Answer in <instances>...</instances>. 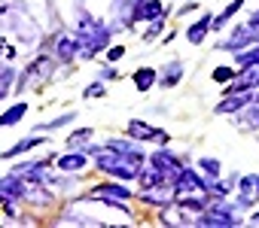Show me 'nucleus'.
<instances>
[{
    "label": "nucleus",
    "mask_w": 259,
    "mask_h": 228,
    "mask_svg": "<svg viewBox=\"0 0 259 228\" xmlns=\"http://www.w3.org/2000/svg\"><path fill=\"white\" fill-rule=\"evenodd\" d=\"M253 22H259V10H256V16H253Z\"/></svg>",
    "instance_id": "22"
},
{
    "label": "nucleus",
    "mask_w": 259,
    "mask_h": 228,
    "mask_svg": "<svg viewBox=\"0 0 259 228\" xmlns=\"http://www.w3.org/2000/svg\"><path fill=\"white\" fill-rule=\"evenodd\" d=\"M89 137H92V128H82V131H76V134L67 140V146L73 149V146H79V143H82V140H89Z\"/></svg>",
    "instance_id": "18"
},
{
    "label": "nucleus",
    "mask_w": 259,
    "mask_h": 228,
    "mask_svg": "<svg viewBox=\"0 0 259 228\" xmlns=\"http://www.w3.org/2000/svg\"><path fill=\"white\" fill-rule=\"evenodd\" d=\"M25 112H28V103H16V106H10L4 116H0V128H10L13 122H19V119L25 116Z\"/></svg>",
    "instance_id": "13"
},
{
    "label": "nucleus",
    "mask_w": 259,
    "mask_h": 228,
    "mask_svg": "<svg viewBox=\"0 0 259 228\" xmlns=\"http://www.w3.org/2000/svg\"><path fill=\"white\" fill-rule=\"evenodd\" d=\"M98 94H104V88H101V85H98V82H95V85H89V88H85V97H98Z\"/></svg>",
    "instance_id": "21"
},
{
    "label": "nucleus",
    "mask_w": 259,
    "mask_h": 228,
    "mask_svg": "<svg viewBox=\"0 0 259 228\" xmlns=\"http://www.w3.org/2000/svg\"><path fill=\"white\" fill-rule=\"evenodd\" d=\"M238 210H232L229 204H213L204 216H198V222L195 225H217V228H232V225H238Z\"/></svg>",
    "instance_id": "2"
},
{
    "label": "nucleus",
    "mask_w": 259,
    "mask_h": 228,
    "mask_svg": "<svg viewBox=\"0 0 259 228\" xmlns=\"http://www.w3.org/2000/svg\"><path fill=\"white\" fill-rule=\"evenodd\" d=\"M238 192H241V204H256L259 201V177L247 174L238 180Z\"/></svg>",
    "instance_id": "8"
},
{
    "label": "nucleus",
    "mask_w": 259,
    "mask_h": 228,
    "mask_svg": "<svg viewBox=\"0 0 259 228\" xmlns=\"http://www.w3.org/2000/svg\"><path fill=\"white\" fill-rule=\"evenodd\" d=\"M58 58L61 61H70L76 52H79V37H58Z\"/></svg>",
    "instance_id": "11"
},
{
    "label": "nucleus",
    "mask_w": 259,
    "mask_h": 228,
    "mask_svg": "<svg viewBox=\"0 0 259 228\" xmlns=\"http://www.w3.org/2000/svg\"><path fill=\"white\" fill-rule=\"evenodd\" d=\"M153 82H156V73H153L150 67H144V70H138V73H135V85H138L141 91L153 88Z\"/></svg>",
    "instance_id": "14"
},
{
    "label": "nucleus",
    "mask_w": 259,
    "mask_h": 228,
    "mask_svg": "<svg viewBox=\"0 0 259 228\" xmlns=\"http://www.w3.org/2000/svg\"><path fill=\"white\" fill-rule=\"evenodd\" d=\"M76 37H79V55H82V58L98 55V49L107 43V31H104V28H98V25H85Z\"/></svg>",
    "instance_id": "3"
},
{
    "label": "nucleus",
    "mask_w": 259,
    "mask_h": 228,
    "mask_svg": "<svg viewBox=\"0 0 259 228\" xmlns=\"http://www.w3.org/2000/svg\"><path fill=\"white\" fill-rule=\"evenodd\" d=\"M180 73H183V67H180V64H171V67H168V73H165L159 82L171 88V85H177V82H180Z\"/></svg>",
    "instance_id": "16"
},
{
    "label": "nucleus",
    "mask_w": 259,
    "mask_h": 228,
    "mask_svg": "<svg viewBox=\"0 0 259 228\" xmlns=\"http://www.w3.org/2000/svg\"><path fill=\"white\" fill-rule=\"evenodd\" d=\"M107 55H110V61H119V58L125 55V49H122V46H113V49H110Z\"/></svg>",
    "instance_id": "20"
},
{
    "label": "nucleus",
    "mask_w": 259,
    "mask_h": 228,
    "mask_svg": "<svg viewBox=\"0 0 259 228\" xmlns=\"http://www.w3.org/2000/svg\"><path fill=\"white\" fill-rule=\"evenodd\" d=\"M235 76H238V73L229 70V67H217V70H213V79H217V82H232Z\"/></svg>",
    "instance_id": "17"
},
{
    "label": "nucleus",
    "mask_w": 259,
    "mask_h": 228,
    "mask_svg": "<svg viewBox=\"0 0 259 228\" xmlns=\"http://www.w3.org/2000/svg\"><path fill=\"white\" fill-rule=\"evenodd\" d=\"M95 161L104 174H113L119 180H135L141 177V167H144V152H119V149H98L95 152Z\"/></svg>",
    "instance_id": "1"
},
{
    "label": "nucleus",
    "mask_w": 259,
    "mask_h": 228,
    "mask_svg": "<svg viewBox=\"0 0 259 228\" xmlns=\"http://www.w3.org/2000/svg\"><path fill=\"white\" fill-rule=\"evenodd\" d=\"M165 13V4H159V0H138L135 7V19H159Z\"/></svg>",
    "instance_id": "9"
},
{
    "label": "nucleus",
    "mask_w": 259,
    "mask_h": 228,
    "mask_svg": "<svg viewBox=\"0 0 259 228\" xmlns=\"http://www.w3.org/2000/svg\"><path fill=\"white\" fill-rule=\"evenodd\" d=\"M128 137L132 140H162V143H168V134L165 131H159V128H153V125H147V122H128Z\"/></svg>",
    "instance_id": "7"
},
{
    "label": "nucleus",
    "mask_w": 259,
    "mask_h": 228,
    "mask_svg": "<svg viewBox=\"0 0 259 228\" xmlns=\"http://www.w3.org/2000/svg\"><path fill=\"white\" fill-rule=\"evenodd\" d=\"M89 198H92V201H110V204H122V201H128V198H132V192H128L125 186L107 183V186H95V189L89 192Z\"/></svg>",
    "instance_id": "4"
},
{
    "label": "nucleus",
    "mask_w": 259,
    "mask_h": 228,
    "mask_svg": "<svg viewBox=\"0 0 259 228\" xmlns=\"http://www.w3.org/2000/svg\"><path fill=\"white\" fill-rule=\"evenodd\" d=\"M247 88H259V61H250L244 64L241 76L229 85V91H247Z\"/></svg>",
    "instance_id": "6"
},
{
    "label": "nucleus",
    "mask_w": 259,
    "mask_h": 228,
    "mask_svg": "<svg viewBox=\"0 0 259 228\" xmlns=\"http://www.w3.org/2000/svg\"><path fill=\"white\" fill-rule=\"evenodd\" d=\"M85 164H89V158H85L82 152H67V155H61V158H58V167H61V170H67V174L82 170Z\"/></svg>",
    "instance_id": "10"
},
{
    "label": "nucleus",
    "mask_w": 259,
    "mask_h": 228,
    "mask_svg": "<svg viewBox=\"0 0 259 228\" xmlns=\"http://www.w3.org/2000/svg\"><path fill=\"white\" fill-rule=\"evenodd\" d=\"M37 143H40V137H28V140L16 143L13 149H7V152H4V158H13V155H19V152H28V149H31V146H37Z\"/></svg>",
    "instance_id": "15"
},
{
    "label": "nucleus",
    "mask_w": 259,
    "mask_h": 228,
    "mask_svg": "<svg viewBox=\"0 0 259 228\" xmlns=\"http://www.w3.org/2000/svg\"><path fill=\"white\" fill-rule=\"evenodd\" d=\"M210 25H213V19H207V16H204L201 22H195V25H192V28L186 31V37H189V43H195V46H198V43H201V40L207 37V31H210Z\"/></svg>",
    "instance_id": "12"
},
{
    "label": "nucleus",
    "mask_w": 259,
    "mask_h": 228,
    "mask_svg": "<svg viewBox=\"0 0 259 228\" xmlns=\"http://www.w3.org/2000/svg\"><path fill=\"white\" fill-rule=\"evenodd\" d=\"M201 167H204V170H207L213 180L220 177V161H217V158H201Z\"/></svg>",
    "instance_id": "19"
},
{
    "label": "nucleus",
    "mask_w": 259,
    "mask_h": 228,
    "mask_svg": "<svg viewBox=\"0 0 259 228\" xmlns=\"http://www.w3.org/2000/svg\"><path fill=\"white\" fill-rule=\"evenodd\" d=\"M153 164H156V167L162 170L165 183H177V177H180V174L186 170V167H183V164H180V161H177V158L171 155V152H156V155H153Z\"/></svg>",
    "instance_id": "5"
}]
</instances>
